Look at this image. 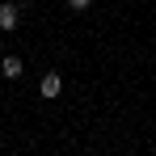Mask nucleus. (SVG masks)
Wrapping results in <instances>:
<instances>
[{
	"label": "nucleus",
	"mask_w": 156,
	"mask_h": 156,
	"mask_svg": "<svg viewBox=\"0 0 156 156\" xmlns=\"http://www.w3.org/2000/svg\"><path fill=\"white\" fill-rule=\"evenodd\" d=\"M17 21H21V9L17 4H0V30H17Z\"/></svg>",
	"instance_id": "2"
},
{
	"label": "nucleus",
	"mask_w": 156,
	"mask_h": 156,
	"mask_svg": "<svg viewBox=\"0 0 156 156\" xmlns=\"http://www.w3.org/2000/svg\"><path fill=\"white\" fill-rule=\"evenodd\" d=\"M21 68H26V63H21V55H4V63H0V72H4L9 80L21 76Z\"/></svg>",
	"instance_id": "3"
},
{
	"label": "nucleus",
	"mask_w": 156,
	"mask_h": 156,
	"mask_svg": "<svg viewBox=\"0 0 156 156\" xmlns=\"http://www.w3.org/2000/svg\"><path fill=\"white\" fill-rule=\"evenodd\" d=\"M38 93H42V97H59V93H63V76H59V72H47V76L38 80Z\"/></svg>",
	"instance_id": "1"
},
{
	"label": "nucleus",
	"mask_w": 156,
	"mask_h": 156,
	"mask_svg": "<svg viewBox=\"0 0 156 156\" xmlns=\"http://www.w3.org/2000/svg\"><path fill=\"white\" fill-rule=\"evenodd\" d=\"M89 4H93V0H68V9H76V13H80V9H89Z\"/></svg>",
	"instance_id": "4"
}]
</instances>
